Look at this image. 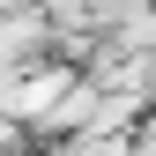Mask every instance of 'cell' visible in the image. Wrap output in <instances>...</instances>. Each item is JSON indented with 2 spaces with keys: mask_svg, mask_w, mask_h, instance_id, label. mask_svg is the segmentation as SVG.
<instances>
[{
  "mask_svg": "<svg viewBox=\"0 0 156 156\" xmlns=\"http://www.w3.org/2000/svg\"><path fill=\"white\" fill-rule=\"evenodd\" d=\"M67 89V67H23L8 89H0V119H15V126H37L52 112V97Z\"/></svg>",
  "mask_w": 156,
  "mask_h": 156,
  "instance_id": "1",
  "label": "cell"
}]
</instances>
